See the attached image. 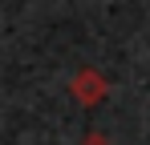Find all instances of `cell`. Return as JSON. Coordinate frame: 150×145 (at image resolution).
<instances>
[{
  "label": "cell",
  "instance_id": "cell-1",
  "mask_svg": "<svg viewBox=\"0 0 150 145\" xmlns=\"http://www.w3.org/2000/svg\"><path fill=\"white\" fill-rule=\"evenodd\" d=\"M69 93H73L81 105H98L101 97H105V77L93 72V69H81V72H73V81H69Z\"/></svg>",
  "mask_w": 150,
  "mask_h": 145
}]
</instances>
